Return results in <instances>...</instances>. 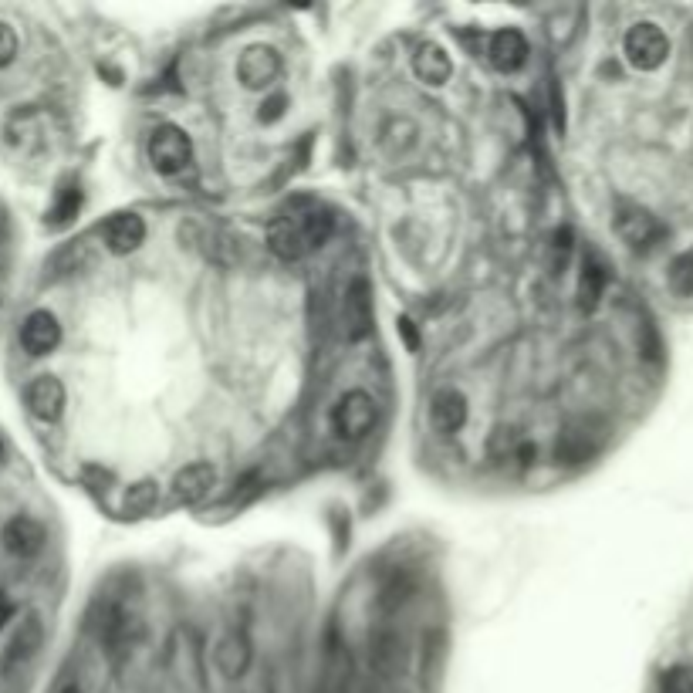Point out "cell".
I'll return each instance as SVG.
<instances>
[{"label":"cell","mask_w":693,"mask_h":693,"mask_svg":"<svg viewBox=\"0 0 693 693\" xmlns=\"http://www.w3.org/2000/svg\"><path fill=\"white\" fill-rule=\"evenodd\" d=\"M332 234V217L322 207H312V203H301V207H291L284 217H278L268 230V247L284 261H298L308 251L322 247Z\"/></svg>","instance_id":"1"},{"label":"cell","mask_w":693,"mask_h":693,"mask_svg":"<svg viewBox=\"0 0 693 693\" xmlns=\"http://www.w3.org/2000/svg\"><path fill=\"white\" fill-rule=\"evenodd\" d=\"M623 51H626V61L633 68L656 71L666 61V55H670V38L663 34V28L643 21V24H633V28L626 31Z\"/></svg>","instance_id":"2"},{"label":"cell","mask_w":693,"mask_h":693,"mask_svg":"<svg viewBox=\"0 0 693 693\" xmlns=\"http://www.w3.org/2000/svg\"><path fill=\"white\" fill-rule=\"evenodd\" d=\"M193 159V142L183 129L176 126H159L149 136V163L156 166L163 176H176L190 166Z\"/></svg>","instance_id":"3"},{"label":"cell","mask_w":693,"mask_h":693,"mask_svg":"<svg viewBox=\"0 0 693 693\" xmlns=\"http://www.w3.org/2000/svg\"><path fill=\"white\" fill-rule=\"evenodd\" d=\"M376 423V399L362 389H352L339 399V406L332 410V426L335 433L345 440H362Z\"/></svg>","instance_id":"4"},{"label":"cell","mask_w":693,"mask_h":693,"mask_svg":"<svg viewBox=\"0 0 693 693\" xmlns=\"http://www.w3.org/2000/svg\"><path fill=\"white\" fill-rule=\"evenodd\" d=\"M372 328V291L366 278H355L342 298V332L345 339H362Z\"/></svg>","instance_id":"5"},{"label":"cell","mask_w":693,"mask_h":693,"mask_svg":"<svg viewBox=\"0 0 693 693\" xmlns=\"http://www.w3.org/2000/svg\"><path fill=\"white\" fill-rule=\"evenodd\" d=\"M281 75V58L268 44H254L237 61V78L244 88H268Z\"/></svg>","instance_id":"6"},{"label":"cell","mask_w":693,"mask_h":693,"mask_svg":"<svg viewBox=\"0 0 693 693\" xmlns=\"http://www.w3.org/2000/svg\"><path fill=\"white\" fill-rule=\"evenodd\" d=\"M612 227H616V234L623 237L629 247H650L656 237L663 234L653 213L643 210V207H636V203H623V207L616 210V220H612Z\"/></svg>","instance_id":"7"},{"label":"cell","mask_w":693,"mask_h":693,"mask_svg":"<svg viewBox=\"0 0 693 693\" xmlns=\"http://www.w3.org/2000/svg\"><path fill=\"white\" fill-rule=\"evenodd\" d=\"M24 403H28L31 416H38L44 423H55L65 413V386L55 376H38L24 389Z\"/></svg>","instance_id":"8"},{"label":"cell","mask_w":693,"mask_h":693,"mask_svg":"<svg viewBox=\"0 0 693 693\" xmlns=\"http://www.w3.org/2000/svg\"><path fill=\"white\" fill-rule=\"evenodd\" d=\"M102 241L112 254H132L146 241V224H142L139 213H115V217L105 220Z\"/></svg>","instance_id":"9"},{"label":"cell","mask_w":693,"mask_h":693,"mask_svg":"<svg viewBox=\"0 0 693 693\" xmlns=\"http://www.w3.org/2000/svg\"><path fill=\"white\" fill-rule=\"evenodd\" d=\"M41 639H44V626L38 616H28L21 626H17L14 639L7 643V653H4V673H14L21 670L24 663L34 660V653L41 650Z\"/></svg>","instance_id":"10"},{"label":"cell","mask_w":693,"mask_h":693,"mask_svg":"<svg viewBox=\"0 0 693 693\" xmlns=\"http://www.w3.org/2000/svg\"><path fill=\"white\" fill-rule=\"evenodd\" d=\"M61 342V325L51 312H31L21 325V345L31 355H48Z\"/></svg>","instance_id":"11"},{"label":"cell","mask_w":693,"mask_h":693,"mask_svg":"<svg viewBox=\"0 0 693 693\" xmlns=\"http://www.w3.org/2000/svg\"><path fill=\"white\" fill-rule=\"evenodd\" d=\"M430 423L433 430L450 437V433H460V426L467 423V399L457 389H440L430 403Z\"/></svg>","instance_id":"12"},{"label":"cell","mask_w":693,"mask_h":693,"mask_svg":"<svg viewBox=\"0 0 693 693\" xmlns=\"http://www.w3.org/2000/svg\"><path fill=\"white\" fill-rule=\"evenodd\" d=\"M213 487H217V467L200 460V464H190L176 474L173 494H176V501H183V504H200L203 497H210Z\"/></svg>","instance_id":"13"},{"label":"cell","mask_w":693,"mask_h":693,"mask_svg":"<svg viewBox=\"0 0 693 693\" xmlns=\"http://www.w3.org/2000/svg\"><path fill=\"white\" fill-rule=\"evenodd\" d=\"M4 548L17 558H31L44 548V528L34 518H11L0 531Z\"/></svg>","instance_id":"14"},{"label":"cell","mask_w":693,"mask_h":693,"mask_svg":"<svg viewBox=\"0 0 693 693\" xmlns=\"http://www.w3.org/2000/svg\"><path fill=\"white\" fill-rule=\"evenodd\" d=\"M487 58H491V65L497 71H514L524 65V58H528V41H524L521 31L504 28L494 34L491 44H487Z\"/></svg>","instance_id":"15"},{"label":"cell","mask_w":693,"mask_h":693,"mask_svg":"<svg viewBox=\"0 0 693 693\" xmlns=\"http://www.w3.org/2000/svg\"><path fill=\"white\" fill-rule=\"evenodd\" d=\"M213 663H217V670L224 673L227 680L244 677V670L251 666V643H247V636L227 633L217 643V650H213Z\"/></svg>","instance_id":"16"},{"label":"cell","mask_w":693,"mask_h":693,"mask_svg":"<svg viewBox=\"0 0 693 693\" xmlns=\"http://www.w3.org/2000/svg\"><path fill=\"white\" fill-rule=\"evenodd\" d=\"M413 71H416V78L426 85H443L453 75V61L440 44H423L413 58Z\"/></svg>","instance_id":"17"},{"label":"cell","mask_w":693,"mask_h":693,"mask_svg":"<svg viewBox=\"0 0 693 693\" xmlns=\"http://www.w3.org/2000/svg\"><path fill=\"white\" fill-rule=\"evenodd\" d=\"M399 656H403V643H399V636L393 629H379V633L369 639V663H372V670L382 673V677H393L399 666Z\"/></svg>","instance_id":"18"},{"label":"cell","mask_w":693,"mask_h":693,"mask_svg":"<svg viewBox=\"0 0 693 693\" xmlns=\"http://www.w3.org/2000/svg\"><path fill=\"white\" fill-rule=\"evenodd\" d=\"M609 284V268L599 254H589L582 261V278H579V305L582 308H595Z\"/></svg>","instance_id":"19"},{"label":"cell","mask_w":693,"mask_h":693,"mask_svg":"<svg viewBox=\"0 0 693 693\" xmlns=\"http://www.w3.org/2000/svg\"><path fill=\"white\" fill-rule=\"evenodd\" d=\"M78 207H82V193H78V186H65V190H58L55 203H51L48 224H51V227H65V224H71V217L78 213Z\"/></svg>","instance_id":"20"},{"label":"cell","mask_w":693,"mask_h":693,"mask_svg":"<svg viewBox=\"0 0 693 693\" xmlns=\"http://www.w3.org/2000/svg\"><path fill=\"white\" fill-rule=\"evenodd\" d=\"M666 281H670V291L677 298H690L693 295V254H680L677 261L670 264Z\"/></svg>","instance_id":"21"},{"label":"cell","mask_w":693,"mask_h":693,"mask_svg":"<svg viewBox=\"0 0 693 693\" xmlns=\"http://www.w3.org/2000/svg\"><path fill=\"white\" fill-rule=\"evenodd\" d=\"M122 508H126V514H132V518H139V514H149V511L156 508V484L142 481L136 487H129L126 501H122Z\"/></svg>","instance_id":"22"},{"label":"cell","mask_w":693,"mask_h":693,"mask_svg":"<svg viewBox=\"0 0 693 693\" xmlns=\"http://www.w3.org/2000/svg\"><path fill=\"white\" fill-rule=\"evenodd\" d=\"M595 450V443L589 433H568V437L558 443V457L568 460V464H579V460H589Z\"/></svg>","instance_id":"23"},{"label":"cell","mask_w":693,"mask_h":693,"mask_svg":"<svg viewBox=\"0 0 693 693\" xmlns=\"http://www.w3.org/2000/svg\"><path fill=\"white\" fill-rule=\"evenodd\" d=\"M660 693H693V666H673L663 673Z\"/></svg>","instance_id":"24"},{"label":"cell","mask_w":693,"mask_h":693,"mask_svg":"<svg viewBox=\"0 0 693 693\" xmlns=\"http://www.w3.org/2000/svg\"><path fill=\"white\" fill-rule=\"evenodd\" d=\"M17 55V34L11 24L0 21V68H7Z\"/></svg>","instance_id":"25"},{"label":"cell","mask_w":693,"mask_h":693,"mask_svg":"<svg viewBox=\"0 0 693 693\" xmlns=\"http://www.w3.org/2000/svg\"><path fill=\"white\" fill-rule=\"evenodd\" d=\"M284 105H288V99L284 95H271L268 102H261V112H257V119L261 122H278L284 115Z\"/></svg>","instance_id":"26"},{"label":"cell","mask_w":693,"mask_h":693,"mask_svg":"<svg viewBox=\"0 0 693 693\" xmlns=\"http://www.w3.org/2000/svg\"><path fill=\"white\" fill-rule=\"evenodd\" d=\"M568 251H572V230H558L555 234V268H565Z\"/></svg>","instance_id":"27"},{"label":"cell","mask_w":693,"mask_h":693,"mask_svg":"<svg viewBox=\"0 0 693 693\" xmlns=\"http://www.w3.org/2000/svg\"><path fill=\"white\" fill-rule=\"evenodd\" d=\"M11 612H14V606H11V599H7L4 592H0V629L7 626V619H11Z\"/></svg>","instance_id":"28"},{"label":"cell","mask_w":693,"mask_h":693,"mask_svg":"<svg viewBox=\"0 0 693 693\" xmlns=\"http://www.w3.org/2000/svg\"><path fill=\"white\" fill-rule=\"evenodd\" d=\"M399 328H403V335H406V345H410V349H416V332H413L410 318H399Z\"/></svg>","instance_id":"29"},{"label":"cell","mask_w":693,"mask_h":693,"mask_svg":"<svg viewBox=\"0 0 693 693\" xmlns=\"http://www.w3.org/2000/svg\"><path fill=\"white\" fill-rule=\"evenodd\" d=\"M61 693H82V690H78V687H65V690H61Z\"/></svg>","instance_id":"30"}]
</instances>
